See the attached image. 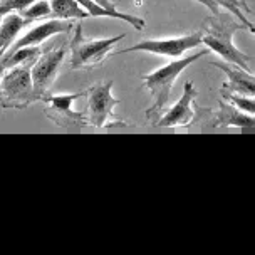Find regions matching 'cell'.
<instances>
[{
    "label": "cell",
    "mask_w": 255,
    "mask_h": 255,
    "mask_svg": "<svg viewBox=\"0 0 255 255\" xmlns=\"http://www.w3.org/2000/svg\"><path fill=\"white\" fill-rule=\"evenodd\" d=\"M244 29V24H237L232 20H223L218 15L208 17L203 22L202 44L207 45L210 51L218 54L223 61L234 64L244 71H252V57L240 51L234 44V35L237 30Z\"/></svg>",
    "instance_id": "1"
},
{
    "label": "cell",
    "mask_w": 255,
    "mask_h": 255,
    "mask_svg": "<svg viewBox=\"0 0 255 255\" xmlns=\"http://www.w3.org/2000/svg\"><path fill=\"white\" fill-rule=\"evenodd\" d=\"M203 54H207V51L178 57V59H175V61L168 62L166 66L149 72V74L141 76L143 86L153 96V104L146 111L148 120H158V116L161 115V111L166 108L168 101H170L171 89H173V86H175L176 79H178L180 74L186 69V67H190L193 62H197Z\"/></svg>",
    "instance_id": "2"
},
{
    "label": "cell",
    "mask_w": 255,
    "mask_h": 255,
    "mask_svg": "<svg viewBox=\"0 0 255 255\" xmlns=\"http://www.w3.org/2000/svg\"><path fill=\"white\" fill-rule=\"evenodd\" d=\"M74 35L69 42L71 51V67L72 69H84V67L103 64L113 47L125 39V34L109 39H86L81 25H74Z\"/></svg>",
    "instance_id": "3"
},
{
    "label": "cell",
    "mask_w": 255,
    "mask_h": 255,
    "mask_svg": "<svg viewBox=\"0 0 255 255\" xmlns=\"http://www.w3.org/2000/svg\"><path fill=\"white\" fill-rule=\"evenodd\" d=\"M113 81H103L89 89H86L88 96V125L94 128H115L126 126V123L116 118L115 109L120 106V99L113 96Z\"/></svg>",
    "instance_id": "4"
},
{
    "label": "cell",
    "mask_w": 255,
    "mask_h": 255,
    "mask_svg": "<svg viewBox=\"0 0 255 255\" xmlns=\"http://www.w3.org/2000/svg\"><path fill=\"white\" fill-rule=\"evenodd\" d=\"M0 106L3 108H25L29 104L37 101L32 86L30 67L15 66L0 77Z\"/></svg>",
    "instance_id": "5"
},
{
    "label": "cell",
    "mask_w": 255,
    "mask_h": 255,
    "mask_svg": "<svg viewBox=\"0 0 255 255\" xmlns=\"http://www.w3.org/2000/svg\"><path fill=\"white\" fill-rule=\"evenodd\" d=\"M198 45H202V30L191 32L188 35H180V37L139 40L138 44L123 49L120 54L148 52V54H154V56H166V57L178 59L183 57L191 49H197Z\"/></svg>",
    "instance_id": "6"
},
{
    "label": "cell",
    "mask_w": 255,
    "mask_h": 255,
    "mask_svg": "<svg viewBox=\"0 0 255 255\" xmlns=\"http://www.w3.org/2000/svg\"><path fill=\"white\" fill-rule=\"evenodd\" d=\"M64 57H66V47L51 49V51L40 52L35 57V61L30 64L32 86H34V94L37 101L44 98V94L54 84Z\"/></svg>",
    "instance_id": "7"
},
{
    "label": "cell",
    "mask_w": 255,
    "mask_h": 255,
    "mask_svg": "<svg viewBox=\"0 0 255 255\" xmlns=\"http://www.w3.org/2000/svg\"><path fill=\"white\" fill-rule=\"evenodd\" d=\"M86 96V91L83 93H69V94H57V96H47L40 99L45 104V115L56 121L61 126H84L88 125V116L84 113L74 111V103L79 98Z\"/></svg>",
    "instance_id": "8"
},
{
    "label": "cell",
    "mask_w": 255,
    "mask_h": 255,
    "mask_svg": "<svg viewBox=\"0 0 255 255\" xmlns=\"http://www.w3.org/2000/svg\"><path fill=\"white\" fill-rule=\"evenodd\" d=\"M197 89L191 81H186L183 86V94L165 115H159L158 120L153 123L154 126L161 128H180L190 126L195 121L197 111H195V99H197Z\"/></svg>",
    "instance_id": "9"
},
{
    "label": "cell",
    "mask_w": 255,
    "mask_h": 255,
    "mask_svg": "<svg viewBox=\"0 0 255 255\" xmlns=\"http://www.w3.org/2000/svg\"><path fill=\"white\" fill-rule=\"evenodd\" d=\"M72 29H74V24L69 20H64V19H54V20L42 22V24L34 25L27 34L22 35L10 51L19 49V47H27V45H40L49 37H52V35L71 32Z\"/></svg>",
    "instance_id": "10"
},
{
    "label": "cell",
    "mask_w": 255,
    "mask_h": 255,
    "mask_svg": "<svg viewBox=\"0 0 255 255\" xmlns=\"http://www.w3.org/2000/svg\"><path fill=\"white\" fill-rule=\"evenodd\" d=\"M213 66L218 67L220 71L225 72L227 84L222 91L227 93H239L244 96H254L255 94V77L254 72L244 71L240 67L229 64L225 61H213Z\"/></svg>",
    "instance_id": "11"
},
{
    "label": "cell",
    "mask_w": 255,
    "mask_h": 255,
    "mask_svg": "<svg viewBox=\"0 0 255 255\" xmlns=\"http://www.w3.org/2000/svg\"><path fill=\"white\" fill-rule=\"evenodd\" d=\"M81 7L88 12L89 17H111V19H118L123 20L126 24L133 25L136 30H144L146 27V22H144L141 17H136L134 13H126V12H120L118 8H109L104 7L101 3H98L96 0H76Z\"/></svg>",
    "instance_id": "12"
},
{
    "label": "cell",
    "mask_w": 255,
    "mask_h": 255,
    "mask_svg": "<svg viewBox=\"0 0 255 255\" xmlns=\"http://www.w3.org/2000/svg\"><path fill=\"white\" fill-rule=\"evenodd\" d=\"M213 126L215 128H254L255 118L254 115H247V113L237 109L234 104L229 101H222L220 109L213 113Z\"/></svg>",
    "instance_id": "13"
},
{
    "label": "cell",
    "mask_w": 255,
    "mask_h": 255,
    "mask_svg": "<svg viewBox=\"0 0 255 255\" xmlns=\"http://www.w3.org/2000/svg\"><path fill=\"white\" fill-rule=\"evenodd\" d=\"M27 24H30V20L22 17L19 12H10L2 15V20H0V59L5 56L12 42L19 35V32Z\"/></svg>",
    "instance_id": "14"
},
{
    "label": "cell",
    "mask_w": 255,
    "mask_h": 255,
    "mask_svg": "<svg viewBox=\"0 0 255 255\" xmlns=\"http://www.w3.org/2000/svg\"><path fill=\"white\" fill-rule=\"evenodd\" d=\"M52 8V15L56 19H64V20H71V19H86L88 12L84 10L76 0H49Z\"/></svg>",
    "instance_id": "15"
},
{
    "label": "cell",
    "mask_w": 255,
    "mask_h": 255,
    "mask_svg": "<svg viewBox=\"0 0 255 255\" xmlns=\"http://www.w3.org/2000/svg\"><path fill=\"white\" fill-rule=\"evenodd\" d=\"M42 52L40 51V45H27V47H19V49H13L8 54H5L0 61H2L3 67L7 69H12L15 66H22L25 62H32L35 61V57Z\"/></svg>",
    "instance_id": "16"
},
{
    "label": "cell",
    "mask_w": 255,
    "mask_h": 255,
    "mask_svg": "<svg viewBox=\"0 0 255 255\" xmlns=\"http://www.w3.org/2000/svg\"><path fill=\"white\" fill-rule=\"evenodd\" d=\"M19 13L30 22L42 19V17H49V15H52L51 2H49V0H35V2H32L29 7H25L24 10Z\"/></svg>",
    "instance_id": "17"
},
{
    "label": "cell",
    "mask_w": 255,
    "mask_h": 255,
    "mask_svg": "<svg viewBox=\"0 0 255 255\" xmlns=\"http://www.w3.org/2000/svg\"><path fill=\"white\" fill-rule=\"evenodd\" d=\"M223 98L227 99L230 104H234L237 109L240 111L247 113V115H254L255 113V101H254V96H239L234 93H227V91H222Z\"/></svg>",
    "instance_id": "18"
},
{
    "label": "cell",
    "mask_w": 255,
    "mask_h": 255,
    "mask_svg": "<svg viewBox=\"0 0 255 255\" xmlns=\"http://www.w3.org/2000/svg\"><path fill=\"white\" fill-rule=\"evenodd\" d=\"M35 0H0V15H5L10 12H22Z\"/></svg>",
    "instance_id": "19"
},
{
    "label": "cell",
    "mask_w": 255,
    "mask_h": 255,
    "mask_svg": "<svg viewBox=\"0 0 255 255\" xmlns=\"http://www.w3.org/2000/svg\"><path fill=\"white\" fill-rule=\"evenodd\" d=\"M5 72V67H3V64H2V61H0V77H2V74Z\"/></svg>",
    "instance_id": "20"
},
{
    "label": "cell",
    "mask_w": 255,
    "mask_h": 255,
    "mask_svg": "<svg viewBox=\"0 0 255 255\" xmlns=\"http://www.w3.org/2000/svg\"><path fill=\"white\" fill-rule=\"evenodd\" d=\"M0 20H2V15H0Z\"/></svg>",
    "instance_id": "21"
}]
</instances>
